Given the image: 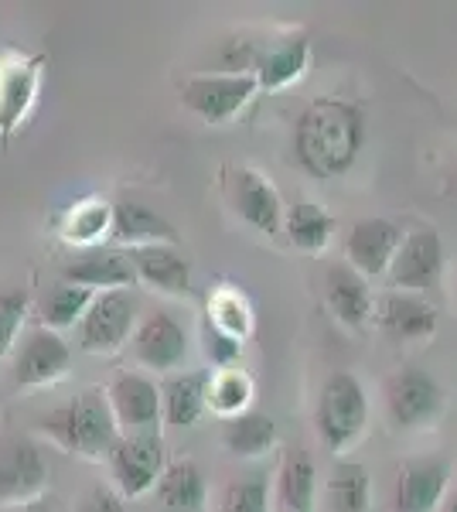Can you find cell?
<instances>
[{
    "label": "cell",
    "instance_id": "6da1fadb",
    "mask_svg": "<svg viewBox=\"0 0 457 512\" xmlns=\"http://www.w3.org/2000/svg\"><path fill=\"white\" fill-rule=\"evenodd\" d=\"M365 147V117L345 99H314L294 130V151L314 178H342L355 168Z\"/></svg>",
    "mask_w": 457,
    "mask_h": 512
},
{
    "label": "cell",
    "instance_id": "7a4b0ae2",
    "mask_svg": "<svg viewBox=\"0 0 457 512\" xmlns=\"http://www.w3.org/2000/svg\"><path fill=\"white\" fill-rule=\"evenodd\" d=\"M38 431L62 451L86 461L110 458L116 437H120V427H116V417L103 390H86L72 396L69 403H62V407L41 414Z\"/></svg>",
    "mask_w": 457,
    "mask_h": 512
},
{
    "label": "cell",
    "instance_id": "3957f363",
    "mask_svg": "<svg viewBox=\"0 0 457 512\" xmlns=\"http://www.w3.org/2000/svg\"><path fill=\"white\" fill-rule=\"evenodd\" d=\"M318 434L331 451H348L369 424V396L355 373H331L318 396Z\"/></svg>",
    "mask_w": 457,
    "mask_h": 512
},
{
    "label": "cell",
    "instance_id": "277c9868",
    "mask_svg": "<svg viewBox=\"0 0 457 512\" xmlns=\"http://www.w3.org/2000/svg\"><path fill=\"white\" fill-rule=\"evenodd\" d=\"M256 93H260V82L253 72H202L181 86V103L198 120L222 127V123L236 120L253 103Z\"/></svg>",
    "mask_w": 457,
    "mask_h": 512
},
{
    "label": "cell",
    "instance_id": "5b68a950",
    "mask_svg": "<svg viewBox=\"0 0 457 512\" xmlns=\"http://www.w3.org/2000/svg\"><path fill=\"white\" fill-rule=\"evenodd\" d=\"M110 468L123 499H140V495L157 489L164 468H168L161 431L120 434L110 451Z\"/></svg>",
    "mask_w": 457,
    "mask_h": 512
},
{
    "label": "cell",
    "instance_id": "8992f818",
    "mask_svg": "<svg viewBox=\"0 0 457 512\" xmlns=\"http://www.w3.org/2000/svg\"><path fill=\"white\" fill-rule=\"evenodd\" d=\"M137 297L130 291H103L89 304L79 321V349L93 355H110L134 338L137 332Z\"/></svg>",
    "mask_w": 457,
    "mask_h": 512
},
{
    "label": "cell",
    "instance_id": "52a82bcc",
    "mask_svg": "<svg viewBox=\"0 0 457 512\" xmlns=\"http://www.w3.org/2000/svg\"><path fill=\"white\" fill-rule=\"evenodd\" d=\"M382 400H386L389 424L396 431H417V427L434 424L440 407H444V393H440L437 379L423 369H400L389 376L382 383Z\"/></svg>",
    "mask_w": 457,
    "mask_h": 512
},
{
    "label": "cell",
    "instance_id": "ba28073f",
    "mask_svg": "<svg viewBox=\"0 0 457 512\" xmlns=\"http://www.w3.org/2000/svg\"><path fill=\"white\" fill-rule=\"evenodd\" d=\"M48 485V461L28 434L0 437V502H31Z\"/></svg>",
    "mask_w": 457,
    "mask_h": 512
},
{
    "label": "cell",
    "instance_id": "9c48e42d",
    "mask_svg": "<svg viewBox=\"0 0 457 512\" xmlns=\"http://www.w3.org/2000/svg\"><path fill=\"white\" fill-rule=\"evenodd\" d=\"M451 489V465L440 454L410 458L400 465L393 482V512H437Z\"/></svg>",
    "mask_w": 457,
    "mask_h": 512
},
{
    "label": "cell",
    "instance_id": "30bf717a",
    "mask_svg": "<svg viewBox=\"0 0 457 512\" xmlns=\"http://www.w3.org/2000/svg\"><path fill=\"white\" fill-rule=\"evenodd\" d=\"M440 277H444V243H440L437 229L406 233L393 267H389V280H393L396 291L423 294L437 287Z\"/></svg>",
    "mask_w": 457,
    "mask_h": 512
},
{
    "label": "cell",
    "instance_id": "8fae6325",
    "mask_svg": "<svg viewBox=\"0 0 457 512\" xmlns=\"http://www.w3.org/2000/svg\"><path fill=\"white\" fill-rule=\"evenodd\" d=\"M69 366L72 349L62 342V335L52 328H31L14 355V386H24V390L52 386L69 373Z\"/></svg>",
    "mask_w": 457,
    "mask_h": 512
},
{
    "label": "cell",
    "instance_id": "7c38bea8",
    "mask_svg": "<svg viewBox=\"0 0 457 512\" xmlns=\"http://www.w3.org/2000/svg\"><path fill=\"white\" fill-rule=\"evenodd\" d=\"M106 400L116 417L120 434H140V431H157L164 417L161 407V390L154 379L140 373H120L106 386Z\"/></svg>",
    "mask_w": 457,
    "mask_h": 512
},
{
    "label": "cell",
    "instance_id": "4fadbf2b",
    "mask_svg": "<svg viewBox=\"0 0 457 512\" xmlns=\"http://www.w3.org/2000/svg\"><path fill=\"white\" fill-rule=\"evenodd\" d=\"M229 202H232V212L253 226L256 233H267V236H277L284 229V202H280L277 188L270 185L260 171L253 168H236L229 175Z\"/></svg>",
    "mask_w": 457,
    "mask_h": 512
},
{
    "label": "cell",
    "instance_id": "5bb4252c",
    "mask_svg": "<svg viewBox=\"0 0 457 512\" xmlns=\"http://www.w3.org/2000/svg\"><path fill=\"white\" fill-rule=\"evenodd\" d=\"M45 55L0 52V134H11L28 117L38 96Z\"/></svg>",
    "mask_w": 457,
    "mask_h": 512
},
{
    "label": "cell",
    "instance_id": "9a60e30c",
    "mask_svg": "<svg viewBox=\"0 0 457 512\" xmlns=\"http://www.w3.org/2000/svg\"><path fill=\"white\" fill-rule=\"evenodd\" d=\"M400 243H403V233H400L396 222L359 219L352 226V233H348V243H345L348 267L359 270L365 280L389 274L396 253H400Z\"/></svg>",
    "mask_w": 457,
    "mask_h": 512
},
{
    "label": "cell",
    "instance_id": "2e32d148",
    "mask_svg": "<svg viewBox=\"0 0 457 512\" xmlns=\"http://www.w3.org/2000/svg\"><path fill=\"white\" fill-rule=\"evenodd\" d=\"M134 355L140 366L157 369V373H168V369H178L185 362L188 352V335L181 328L178 318H171L168 311H154L137 325L134 332Z\"/></svg>",
    "mask_w": 457,
    "mask_h": 512
},
{
    "label": "cell",
    "instance_id": "e0dca14e",
    "mask_svg": "<svg viewBox=\"0 0 457 512\" xmlns=\"http://www.w3.org/2000/svg\"><path fill=\"white\" fill-rule=\"evenodd\" d=\"M65 284L86 287V291H127V287L137 284L134 263H130L127 250H113V246H96V250H86L79 260H72L69 267L62 270Z\"/></svg>",
    "mask_w": 457,
    "mask_h": 512
},
{
    "label": "cell",
    "instance_id": "ac0fdd59",
    "mask_svg": "<svg viewBox=\"0 0 457 512\" xmlns=\"http://www.w3.org/2000/svg\"><path fill=\"white\" fill-rule=\"evenodd\" d=\"M127 253L130 263H134L137 284L174 297H185L191 291V263L181 250H174L168 243H157V246H137V250Z\"/></svg>",
    "mask_w": 457,
    "mask_h": 512
},
{
    "label": "cell",
    "instance_id": "d6986e66",
    "mask_svg": "<svg viewBox=\"0 0 457 512\" xmlns=\"http://www.w3.org/2000/svg\"><path fill=\"white\" fill-rule=\"evenodd\" d=\"M379 328L396 342H420L437 332V308L430 301H423L420 294L406 291H389L376 304Z\"/></svg>",
    "mask_w": 457,
    "mask_h": 512
},
{
    "label": "cell",
    "instance_id": "ffe728a7",
    "mask_svg": "<svg viewBox=\"0 0 457 512\" xmlns=\"http://www.w3.org/2000/svg\"><path fill=\"white\" fill-rule=\"evenodd\" d=\"M324 297L328 308L335 311V318L348 328H362L365 321L376 315V297L372 287L359 270H352L348 263H331L324 274Z\"/></svg>",
    "mask_w": 457,
    "mask_h": 512
},
{
    "label": "cell",
    "instance_id": "44dd1931",
    "mask_svg": "<svg viewBox=\"0 0 457 512\" xmlns=\"http://www.w3.org/2000/svg\"><path fill=\"white\" fill-rule=\"evenodd\" d=\"M110 239L116 246H127V250H137V246H157V243H178V233H174L171 222H164L154 209L140 202H116L113 205V226H110Z\"/></svg>",
    "mask_w": 457,
    "mask_h": 512
},
{
    "label": "cell",
    "instance_id": "7402d4cb",
    "mask_svg": "<svg viewBox=\"0 0 457 512\" xmlns=\"http://www.w3.org/2000/svg\"><path fill=\"white\" fill-rule=\"evenodd\" d=\"M209 485L195 461H171L157 482V506L161 512H205Z\"/></svg>",
    "mask_w": 457,
    "mask_h": 512
},
{
    "label": "cell",
    "instance_id": "603a6c76",
    "mask_svg": "<svg viewBox=\"0 0 457 512\" xmlns=\"http://www.w3.org/2000/svg\"><path fill=\"white\" fill-rule=\"evenodd\" d=\"M164 420L171 427H195L209 410V373H178L161 386Z\"/></svg>",
    "mask_w": 457,
    "mask_h": 512
},
{
    "label": "cell",
    "instance_id": "cb8c5ba5",
    "mask_svg": "<svg viewBox=\"0 0 457 512\" xmlns=\"http://www.w3.org/2000/svg\"><path fill=\"white\" fill-rule=\"evenodd\" d=\"M277 492L287 512H314L318 502V468L304 448H290L280 461Z\"/></svg>",
    "mask_w": 457,
    "mask_h": 512
},
{
    "label": "cell",
    "instance_id": "d4e9b609",
    "mask_svg": "<svg viewBox=\"0 0 457 512\" xmlns=\"http://www.w3.org/2000/svg\"><path fill=\"white\" fill-rule=\"evenodd\" d=\"M324 506L328 512H369L372 478L359 461H338L324 482Z\"/></svg>",
    "mask_w": 457,
    "mask_h": 512
},
{
    "label": "cell",
    "instance_id": "484cf974",
    "mask_svg": "<svg viewBox=\"0 0 457 512\" xmlns=\"http://www.w3.org/2000/svg\"><path fill=\"white\" fill-rule=\"evenodd\" d=\"M307 65H311V45H307V38H287L256 62L253 76L260 82V89L273 93V89H287L290 82L301 79Z\"/></svg>",
    "mask_w": 457,
    "mask_h": 512
},
{
    "label": "cell",
    "instance_id": "4316f807",
    "mask_svg": "<svg viewBox=\"0 0 457 512\" xmlns=\"http://www.w3.org/2000/svg\"><path fill=\"white\" fill-rule=\"evenodd\" d=\"M222 444H226L232 458H260L277 444V424L263 410H246V414L226 420Z\"/></svg>",
    "mask_w": 457,
    "mask_h": 512
},
{
    "label": "cell",
    "instance_id": "83f0119b",
    "mask_svg": "<svg viewBox=\"0 0 457 512\" xmlns=\"http://www.w3.org/2000/svg\"><path fill=\"white\" fill-rule=\"evenodd\" d=\"M284 233L290 239V246L301 253H321L331 243L335 233V219L314 202H297L284 219Z\"/></svg>",
    "mask_w": 457,
    "mask_h": 512
},
{
    "label": "cell",
    "instance_id": "f1b7e54d",
    "mask_svg": "<svg viewBox=\"0 0 457 512\" xmlns=\"http://www.w3.org/2000/svg\"><path fill=\"white\" fill-rule=\"evenodd\" d=\"M253 403V376L239 366H229V369H215L209 373V407L212 414L219 417H239L249 410Z\"/></svg>",
    "mask_w": 457,
    "mask_h": 512
},
{
    "label": "cell",
    "instance_id": "f546056e",
    "mask_svg": "<svg viewBox=\"0 0 457 512\" xmlns=\"http://www.w3.org/2000/svg\"><path fill=\"white\" fill-rule=\"evenodd\" d=\"M96 301V291H86V287L76 284H58L45 294L38 315H41V328H52V332H62V328L79 325L82 315L89 311V304Z\"/></svg>",
    "mask_w": 457,
    "mask_h": 512
},
{
    "label": "cell",
    "instance_id": "4dcf8cb0",
    "mask_svg": "<svg viewBox=\"0 0 457 512\" xmlns=\"http://www.w3.org/2000/svg\"><path fill=\"white\" fill-rule=\"evenodd\" d=\"M110 226H113V205L99 202V198H89V202H79L65 212L62 236L69 239V243H79V246L96 250L99 239L110 236Z\"/></svg>",
    "mask_w": 457,
    "mask_h": 512
},
{
    "label": "cell",
    "instance_id": "1f68e13d",
    "mask_svg": "<svg viewBox=\"0 0 457 512\" xmlns=\"http://www.w3.org/2000/svg\"><path fill=\"white\" fill-rule=\"evenodd\" d=\"M205 321H209L212 328H219L222 335L243 342V338L253 332V308H249L243 291H236V287H219V291L209 297V315H205Z\"/></svg>",
    "mask_w": 457,
    "mask_h": 512
},
{
    "label": "cell",
    "instance_id": "d6a6232c",
    "mask_svg": "<svg viewBox=\"0 0 457 512\" xmlns=\"http://www.w3.org/2000/svg\"><path fill=\"white\" fill-rule=\"evenodd\" d=\"M219 512H270V485L263 475H249L232 482L222 492Z\"/></svg>",
    "mask_w": 457,
    "mask_h": 512
},
{
    "label": "cell",
    "instance_id": "836d02e7",
    "mask_svg": "<svg viewBox=\"0 0 457 512\" xmlns=\"http://www.w3.org/2000/svg\"><path fill=\"white\" fill-rule=\"evenodd\" d=\"M28 294L24 291H0V362L11 355L18 342L24 318H28Z\"/></svg>",
    "mask_w": 457,
    "mask_h": 512
},
{
    "label": "cell",
    "instance_id": "e575fe53",
    "mask_svg": "<svg viewBox=\"0 0 457 512\" xmlns=\"http://www.w3.org/2000/svg\"><path fill=\"white\" fill-rule=\"evenodd\" d=\"M202 338H205V355H209V362H212L215 369L236 366L239 352H243V342H236V338L222 335L219 328L209 325V321H205V328H202Z\"/></svg>",
    "mask_w": 457,
    "mask_h": 512
},
{
    "label": "cell",
    "instance_id": "d590c367",
    "mask_svg": "<svg viewBox=\"0 0 457 512\" xmlns=\"http://www.w3.org/2000/svg\"><path fill=\"white\" fill-rule=\"evenodd\" d=\"M76 512H130V509L120 492L106 489V485H96V489H89L76 502Z\"/></svg>",
    "mask_w": 457,
    "mask_h": 512
},
{
    "label": "cell",
    "instance_id": "8d00e7d4",
    "mask_svg": "<svg viewBox=\"0 0 457 512\" xmlns=\"http://www.w3.org/2000/svg\"><path fill=\"white\" fill-rule=\"evenodd\" d=\"M437 512H457V482L447 489V495H444V502H440V509Z\"/></svg>",
    "mask_w": 457,
    "mask_h": 512
},
{
    "label": "cell",
    "instance_id": "74e56055",
    "mask_svg": "<svg viewBox=\"0 0 457 512\" xmlns=\"http://www.w3.org/2000/svg\"><path fill=\"white\" fill-rule=\"evenodd\" d=\"M454 202H457V175H454Z\"/></svg>",
    "mask_w": 457,
    "mask_h": 512
}]
</instances>
